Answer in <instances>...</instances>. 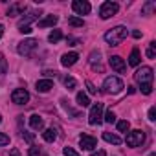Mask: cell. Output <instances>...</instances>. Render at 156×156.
<instances>
[{"label": "cell", "instance_id": "obj_1", "mask_svg": "<svg viewBox=\"0 0 156 156\" xmlns=\"http://www.w3.org/2000/svg\"><path fill=\"white\" fill-rule=\"evenodd\" d=\"M127 35H129V31H127L125 26H116V28H112V30H108V31L105 33V41H107L110 46H119V44L127 39Z\"/></svg>", "mask_w": 156, "mask_h": 156}, {"label": "cell", "instance_id": "obj_2", "mask_svg": "<svg viewBox=\"0 0 156 156\" xmlns=\"http://www.w3.org/2000/svg\"><path fill=\"white\" fill-rule=\"evenodd\" d=\"M123 88H125L123 81L119 79V77H114V75L107 77L105 83H103V92H107V94H119Z\"/></svg>", "mask_w": 156, "mask_h": 156}, {"label": "cell", "instance_id": "obj_3", "mask_svg": "<svg viewBox=\"0 0 156 156\" xmlns=\"http://www.w3.org/2000/svg\"><path fill=\"white\" fill-rule=\"evenodd\" d=\"M88 123H90V125H101V123H103V103H96V105L90 108Z\"/></svg>", "mask_w": 156, "mask_h": 156}, {"label": "cell", "instance_id": "obj_4", "mask_svg": "<svg viewBox=\"0 0 156 156\" xmlns=\"http://www.w3.org/2000/svg\"><path fill=\"white\" fill-rule=\"evenodd\" d=\"M136 81L140 83V85H152V68L151 66H141L138 72H136Z\"/></svg>", "mask_w": 156, "mask_h": 156}, {"label": "cell", "instance_id": "obj_5", "mask_svg": "<svg viewBox=\"0 0 156 156\" xmlns=\"http://www.w3.org/2000/svg\"><path fill=\"white\" fill-rule=\"evenodd\" d=\"M143 141H145V132L140 130V129H136V130L127 134V145L129 147H140Z\"/></svg>", "mask_w": 156, "mask_h": 156}, {"label": "cell", "instance_id": "obj_6", "mask_svg": "<svg viewBox=\"0 0 156 156\" xmlns=\"http://www.w3.org/2000/svg\"><path fill=\"white\" fill-rule=\"evenodd\" d=\"M119 9V6L116 2H103L101 8H99V17L101 19H110L112 15H116Z\"/></svg>", "mask_w": 156, "mask_h": 156}, {"label": "cell", "instance_id": "obj_7", "mask_svg": "<svg viewBox=\"0 0 156 156\" xmlns=\"http://www.w3.org/2000/svg\"><path fill=\"white\" fill-rule=\"evenodd\" d=\"M37 41L35 39H24L22 42H19V46H17V51L20 53V55H31V51L37 48Z\"/></svg>", "mask_w": 156, "mask_h": 156}, {"label": "cell", "instance_id": "obj_8", "mask_svg": "<svg viewBox=\"0 0 156 156\" xmlns=\"http://www.w3.org/2000/svg\"><path fill=\"white\" fill-rule=\"evenodd\" d=\"M11 101H13L15 105H26V103L30 101L28 90H26V88H15L13 94H11Z\"/></svg>", "mask_w": 156, "mask_h": 156}, {"label": "cell", "instance_id": "obj_9", "mask_svg": "<svg viewBox=\"0 0 156 156\" xmlns=\"http://www.w3.org/2000/svg\"><path fill=\"white\" fill-rule=\"evenodd\" d=\"M72 9L77 15H88L92 6H90V2H87V0H73V2H72Z\"/></svg>", "mask_w": 156, "mask_h": 156}, {"label": "cell", "instance_id": "obj_10", "mask_svg": "<svg viewBox=\"0 0 156 156\" xmlns=\"http://www.w3.org/2000/svg\"><path fill=\"white\" fill-rule=\"evenodd\" d=\"M79 143H81V147L85 151H94L96 145H98V140L94 136H90V134H81L79 136Z\"/></svg>", "mask_w": 156, "mask_h": 156}, {"label": "cell", "instance_id": "obj_11", "mask_svg": "<svg viewBox=\"0 0 156 156\" xmlns=\"http://www.w3.org/2000/svg\"><path fill=\"white\" fill-rule=\"evenodd\" d=\"M108 62H110L112 70H116V72H119V73H123V72L127 70V64H125V61H123L119 55H112Z\"/></svg>", "mask_w": 156, "mask_h": 156}, {"label": "cell", "instance_id": "obj_12", "mask_svg": "<svg viewBox=\"0 0 156 156\" xmlns=\"http://www.w3.org/2000/svg\"><path fill=\"white\" fill-rule=\"evenodd\" d=\"M77 59H79V55H77L75 51H70V53H64L61 57V64L62 66H73L77 62Z\"/></svg>", "mask_w": 156, "mask_h": 156}, {"label": "cell", "instance_id": "obj_13", "mask_svg": "<svg viewBox=\"0 0 156 156\" xmlns=\"http://www.w3.org/2000/svg\"><path fill=\"white\" fill-rule=\"evenodd\" d=\"M88 61H90L92 70H99V72L103 70V66H101V53H99V51L94 50V51L90 53V59H88Z\"/></svg>", "mask_w": 156, "mask_h": 156}, {"label": "cell", "instance_id": "obj_14", "mask_svg": "<svg viewBox=\"0 0 156 156\" xmlns=\"http://www.w3.org/2000/svg\"><path fill=\"white\" fill-rule=\"evenodd\" d=\"M22 11H26V4H22V2H15V4L9 6V9H8V17H17V15H20Z\"/></svg>", "mask_w": 156, "mask_h": 156}, {"label": "cell", "instance_id": "obj_15", "mask_svg": "<svg viewBox=\"0 0 156 156\" xmlns=\"http://www.w3.org/2000/svg\"><path fill=\"white\" fill-rule=\"evenodd\" d=\"M51 88H53V81H51V79H41V81H37V92L46 94V92H50Z\"/></svg>", "mask_w": 156, "mask_h": 156}, {"label": "cell", "instance_id": "obj_16", "mask_svg": "<svg viewBox=\"0 0 156 156\" xmlns=\"http://www.w3.org/2000/svg\"><path fill=\"white\" fill-rule=\"evenodd\" d=\"M30 125H31L33 130H42L44 129V119L39 114H33V116H30Z\"/></svg>", "mask_w": 156, "mask_h": 156}, {"label": "cell", "instance_id": "obj_17", "mask_svg": "<svg viewBox=\"0 0 156 156\" xmlns=\"http://www.w3.org/2000/svg\"><path fill=\"white\" fill-rule=\"evenodd\" d=\"M57 20H59V17H57V15H48L46 19L39 20V28H50V26H55V24H57Z\"/></svg>", "mask_w": 156, "mask_h": 156}, {"label": "cell", "instance_id": "obj_18", "mask_svg": "<svg viewBox=\"0 0 156 156\" xmlns=\"http://www.w3.org/2000/svg\"><path fill=\"white\" fill-rule=\"evenodd\" d=\"M39 17H41V11H30V13L19 22V26H28V22H31V20H39Z\"/></svg>", "mask_w": 156, "mask_h": 156}, {"label": "cell", "instance_id": "obj_19", "mask_svg": "<svg viewBox=\"0 0 156 156\" xmlns=\"http://www.w3.org/2000/svg\"><path fill=\"white\" fill-rule=\"evenodd\" d=\"M42 138H44V141H48V143H51V141H55V138H57V130L51 127V129H46L44 132H42Z\"/></svg>", "mask_w": 156, "mask_h": 156}, {"label": "cell", "instance_id": "obj_20", "mask_svg": "<svg viewBox=\"0 0 156 156\" xmlns=\"http://www.w3.org/2000/svg\"><path fill=\"white\" fill-rule=\"evenodd\" d=\"M129 64H130V66H138V64H140V50H138V48H134V50L130 51Z\"/></svg>", "mask_w": 156, "mask_h": 156}, {"label": "cell", "instance_id": "obj_21", "mask_svg": "<svg viewBox=\"0 0 156 156\" xmlns=\"http://www.w3.org/2000/svg\"><path fill=\"white\" fill-rule=\"evenodd\" d=\"M103 140L108 141V143H114V145H119L121 143V138L116 136V134H110V132H103Z\"/></svg>", "mask_w": 156, "mask_h": 156}, {"label": "cell", "instance_id": "obj_22", "mask_svg": "<svg viewBox=\"0 0 156 156\" xmlns=\"http://www.w3.org/2000/svg\"><path fill=\"white\" fill-rule=\"evenodd\" d=\"M77 105L79 107H88L90 105V99H88V96L87 94H83V92H77Z\"/></svg>", "mask_w": 156, "mask_h": 156}, {"label": "cell", "instance_id": "obj_23", "mask_svg": "<svg viewBox=\"0 0 156 156\" xmlns=\"http://www.w3.org/2000/svg\"><path fill=\"white\" fill-rule=\"evenodd\" d=\"M61 39H62V33H61V30H53V31L48 35V41H50L51 44H57Z\"/></svg>", "mask_w": 156, "mask_h": 156}, {"label": "cell", "instance_id": "obj_24", "mask_svg": "<svg viewBox=\"0 0 156 156\" xmlns=\"http://www.w3.org/2000/svg\"><path fill=\"white\" fill-rule=\"evenodd\" d=\"M68 24L73 26V28H83V26H85V20L79 19V17H70V19H68Z\"/></svg>", "mask_w": 156, "mask_h": 156}, {"label": "cell", "instance_id": "obj_25", "mask_svg": "<svg viewBox=\"0 0 156 156\" xmlns=\"http://www.w3.org/2000/svg\"><path fill=\"white\" fill-rule=\"evenodd\" d=\"M62 83H64V87H66L68 90H73V88L77 87L75 79H73V77H70V75H66V77H64V79H62Z\"/></svg>", "mask_w": 156, "mask_h": 156}, {"label": "cell", "instance_id": "obj_26", "mask_svg": "<svg viewBox=\"0 0 156 156\" xmlns=\"http://www.w3.org/2000/svg\"><path fill=\"white\" fill-rule=\"evenodd\" d=\"M147 57L149 59H154L156 57V42L152 41L151 44H149V48H147Z\"/></svg>", "mask_w": 156, "mask_h": 156}, {"label": "cell", "instance_id": "obj_27", "mask_svg": "<svg viewBox=\"0 0 156 156\" xmlns=\"http://www.w3.org/2000/svg\"><path fill=\"white\" fill-rule=\"evenodd\" d=\"M129 129H130V123H129L127 119H123V121L118 123V130H119V132H127Z\"/></svg>", "mask_w": 156, "mask_h": 156}, {"label": "cell", "instance_id": "obj_28", "mask_svg": "<svg viewBox=\"0 0 156 156\" xmlns=\"http://www.w3.org/2000/svg\"><path fill=\"white\" fill-rule=\"evenodd\" d=\"M8 72V61L4 59V55L0 53V73H6Z\"/></svg>", "mask_w": 156, "mask_h": 156}, {"label": "cell", "instance_id": "obj_29", "mask_svg": "<svg viewBox=\"0 0 156 156\" xmlns=\"http://www.w3.org/2000/svg\"><path fill=\"white\" fill-rule=\"evenodd\" d=\"M105 121H107V123H114V121H116V114H114V110H112V108L105 114Z\"/></svg>", "mask_w": 156, "mask_h": 156}, {"label": "cell", "instance_id": "obj_30", "mask_svg": "<svg viewBox=\"0 0 156 156\" xmlns=\"http://www.w3.org/2000/svg\"><path fill=\"white\" fill-rule=\"evenodd\" d=\"M22 138H24L28 143H33V140H35V134H33V132H28V130H22Z\"/></svg>", "mask_w": 156, "mask_h": 156}, {"label": "cell", "instance_id": "obj_31", "mask_svg": "<svg viewBox=\"0 0 156 156\" xmlns=\"http://www.w3.org/2000/svg\"><path fill=\"white\" fill-rule=\"evenodd\" d=\"M140 90H141V94H145V96H149L151 92H152V85H140Z\"/></svg>", "mask_w": 156, "mask_h": 156}, {"label": "cell", "instance_id": "obj_32", "mask_svg": "<svg viewBox=\"0 0 156 156\" xmlns=\"http://www.w3.org/2000/svg\"><path fill=\"white\" fill-rule=\"evenodd\" d=\"M28 156H42V151H41L39 147H30Z\"/></svg>", "mask_w": 156, "mask_h": 156}, {"label": "cell", "instance_id": "obj_33", "mask_svg": "<svg viewBox=\"0 0 156 156\" xmlns=\"http://www.w3.org/2000/svg\"><path fill=\"white\" fill-rule=\"evenodd\" d=\"M8 143H9V136H6V134L0 132V147H2V145H8Z\"/></svg>", "mask_w": 156, "mask_h": 156}, {"label": "cell", "instance_id": "obj_34", "mask_svg": "<svg viewBox=\"0 0 156 156\" xmlns=\"http://www.w3.org/2000/svg\"><path fill=\"white\" fill-rule=\"evenodd\" d=\"M64 156H79V154H77L72 147H64Z\"/></svg>", "mask_w": 156, "mask_h": 156}, {"label": "cell", "instance_id": "obj_35", "mask_svg": "<svg viewBox=\"0 0 156 156\" xmlns=\"http://www.w3.org/2000/svg\"><path fill=\"white\" fill-rule=\"evenodd\" d=\"M19 31H20V33H26V35H28V33H31L33 30H31V26L28 24V26H19Z\"/></svg>", "mask_w": 156, "mask_h": 156}, {"label": "cell", "instance_id": "obj_36", "mask_svg": "<svg viewBox=\"0 0 156 156\" xmlns=\"http://www.w3.org/2000/svg\"><path fill=\"white\" fill-rule=\"evenodd\" d=\"M149 119H151V121H154V119H156V108H154V107H151V108H149Z\"/></svg>", "mask_w": 156, "mask_h": 156}, {"label": "cell", "instance_id": "obj_37", "mask_svg": "<svg viewBox=\"0 0 156 156\" xmlns=\"http://www.w3.org/2000/svg\"><path fill=\"white\" fill-rule=\"evenodd\" d=\"M87 88H88V92H90V94H96V92H98V90H96V87H94L90 81H87Z\"/></svg>", "mask_w": 156, "mask_h": 156}, {"label": "cell", "instance_id": "obj_38", "mask_svg": "<svg viewBox=\"0 0 156 156\" xmlns=\"http://www.w3.org/2000/svg\"><path fill=\"white\" fill-rule=\"evenodd\" d=\"M66 41H68V44H70V46H77V44H79V41H77V39H73V37H68Z\"/></svg>", "mask_w": 156, "mask_h": 156}, {"label": "cell", "instance_id": "obj_39", "mask_svg": "<svg viewBox=\"0 0 156 156\" xmlns=\"http://www.w3.org/2000/svg\"><path fill=\"white\" fill-rule=\"evenodd\" d=\"M152 8H156V4H154V2H149V4L145 6V9H143V13H149V11H151Z\"/></svg>", "mask_w": 156, "mask_h": 156}, {"label": "cell", "instance_id": "obj_40", "mask_svg": "<svg viewBox=\"0 0 156 156\" xmlns=\"http://www.w3.org/2000/svg\"><path fill=\"white\" fill-rule=\"evenodd\" d=\"M9 156H20V151L19 149H11L9 151Z\"/></svg>", "mask_w": 156, "mask_h": 156}, {"label": "cell", "instance_id": "obj_41", "mask_svg": "<svg viewBox=\"0 0 156 156\" xmlns=\"http://www.w3.org/2000/svg\"><path fill=\"white\" fill-rule=\"evenodd\" d=\"M44 75H46V77H55V75H57V72H50V70H46V72H44Z\"/></svg>", "mask_w": 156, "mask_h": 156}, {"label": "cell", "instance_id": "obj_42", "mask_svg": "<svg viewBox=\"0 0 156 156\" xmlns=\"http://www.w3.org/2000/svg\"><path fill=\"white\" fill-rule=\"evenodd\" d=\"M92 156H107V152H105V151H98V152H94Z\"/></svg>", "mask_w": 156, "mask_h": 156}, {"label": "cell", "instance_id": "obj_43", "mask_svg": "<svg viewBox=\"0 0 156 156\" xmlns=\"http://www.w3.org/2000/svg\"><path fill=\"white\" fill-rule=\"evenodd\" d=\"M132 35H134V39H140V37H141V33H140V31H134Z\"/></svg>", "mask_w": 156, "mask_h": 156}, {"label": "cell", "instance_id": "obj_44", "mask_svg": "<svg viewBox=\"0 0 156 156\" xmlns=\"http://www.w3.org/2000/svg\"><path fill=\"white\" fill-rule=\"evenodd\" d=\"M2 35H4V26L0 24V39H2Z\"/></svg>", "mask_w": 156, "mask_h": 156}, {"label": "cell", "instance_id": "obj_45", "mask_svg": "<svg viewBox=\"0 0 156 156\" xmlns=\"http://www.w3.org/2000/svg\"><path fill=\"white\" fill-rule=\"evenodd\" d=\"M149 156H156V154H154V152H151V154H149Z\"/></svg>", "mask_w": 156, "mask_h": 156}, {"label": "cell", "instance_id": "obj_46", "mask_svg": "<svg viewBox=\"0 0 156 156\" xmlns=\"http://www.w3.org/2000/svg\"><path fill=\"white\" fill-rule=\"evenodd\" d=\"M0 123H2V116H0Z\"/></svg>", "mask_w": 156, "mask_h": 156}]
</instances>
